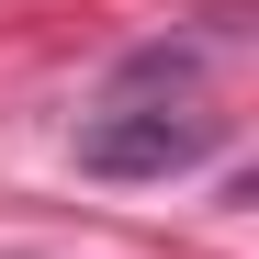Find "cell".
Here are the masks:
<instances>
[{
  "label": "cell",
  "instance_id": "1",
  "mask_svg": "<svg viewBox=\"0 0 259 259\" xmlns=\"http://www.w3.org/2000/svg\"><path fill=\"white\" fill-rule=\"evenodd\" d=\"M226 147V113L203 102V46H136L113 79H102V113L79 124V169L91 181H181Z\"/></svg>",
  "mask_w": 259,
  "mask_h": 259
}]
</instances>
